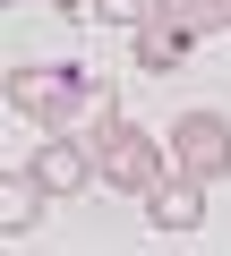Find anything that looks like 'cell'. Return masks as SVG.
Segmentation results:
<instances>
[{
  "mask_svg": "<svg viewBox=\"0 0 231 256\" xmlns=\"http://www.w3.org/2000/svg\"><path fill=\"white\" fill-rule=\"evenodd\" d=\"M146 9H154V0H94L103 26H146Z\"/></svg>",
  "mask_w": 231,
  "mask_h": 256,
  "instance_id": "8",
  "label": "cell"
},
{
  "mask_svg": "<svg viewBox=\"0 0 231 256\" xmlns=\"http://www.w3.org/2000/svg\"><path fill=\"white\" fill-rule=\"evenodd\" d=\"M94 171H103L111 196H137V205H146V188L171 171V146H154L146 128H129V111L111 102V111L94 120Z\"/></svg>",
  "mask_w": 231,
  "mask_h": 256,
  "instance_id": "1",
  "label": "cell"
},
{
  "mask_svg": "<svg viewBox=\"0 0 231 256\" xmlns=\"http://www.w3.org/2000/svg\"><path fill=\"white\" fill-rule=\"evenodd\" d=\"M35 205H52V196H43V180L18 162V171H9V196H0V230H35Z\"/></svg>",
  "mask_w": 231,
  "mask_h": 256,
  "instance_id": "7",
  "label": "cell"
},
{
  "mask_svg": "<svg viewBox=\"0 0 231 256\" xmlns=\"http://www.w3.org/2000/svg\"><path fill=\"white\" fill-rule=\"evenodd\" d=\"M35 180H43V196L60 205V196H77V188H103V171H94V137H69V128H43V146H35V162H26Z\"/></svg>",
  "mask_w": 231,
  "mask_h": 256,
  "instance_id": "4",
  "label": "cell"
},
{
  "mask_svg": "<svg viewBox=\"0 0 231 256\" xmlns=\"http://www.w3.org/2000/svg\"><path fill=\"white\" fill-rule=\"evenodd\" d=\"M146 222H154V230H171V239L205 230V180H188V171H163V180L146 188Z\"/></svg>",
  "mask_w": 231,
  "mask_h": 256,
  "instance_id": "6",
  "label": "cell"
},
{
  "mask_svg": "<svg viewBox=\"0 0 231 256\" xmlns=\"http://www.w3.org/2000/svg\"><path fill=\"white\" fill-rule=\"evenodd\" d=\"M163 146H171V171H188V180H205V188L231 180V120H222V111H180Z\"/></svg>",
  "mask_w": 231,
  "mask_h": 256,
  "instance_id": "3",
  "label": "cell"
},
{
  "mask_svg": "<svg viewBox=\"0 0 231 256\" xmlns=\"http://www.w3.org/2000/svg\"><path fill=\"white\" fill-rule=\"evenodd\" d=\"M52 9H69V18H77V9H94V0H52Z\"/></svg>",
  "mask_w": 231,
  "mask_h": 256,
  "instance_id": "10",
  "label": "cell"
},
{
  "mask_svg": "<svg viewBox=\"0 0 231 256\" xmlns=\"http://www.w3.org/2000/svg\"><path fill=\"white\" fill-rule=\"evenodd\" d=\"M77 77L69 68H9V111L26 120V128H69V111H77Z\"/></svg>",
  "mask_w": 231,
  "mask_h": 256,
  "instance_id": "5",
  "label": "cell"
},
{
  "mask_svg": "<svg viewBox=\"0 0 231 256\" xmlns=\"http://www.w3.org/2000/svg\"><path fill=\"white\" fill-rule=\"evenodd\" d=\"M197 43H205V26L188 18V0H154V9H146V26H129V60H137L146 77H171Z\"/></svg>",
  "mask_w": 231,
  "mask_h": 256,
  "instance_id": "2",
  "label": "cell"
},
{
  "mask_svg": "<svg viewBox=\"0 0 231 256\" xmlns=\"http://www.w3.org/2000/svg\"><path fill=\"white\" fill-rule=\"evenodd\" d=\"M188 18H197L205 34H222V26H231V0H188Z\"/></svg>",
  "mask_w": 231,
  "mask_h": 256,
  "instance_id": "9",
  "label": "cell"
}]
</instances>
